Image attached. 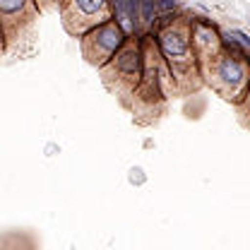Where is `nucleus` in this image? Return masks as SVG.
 I'll return each instance as SVG.
<instances>
[{"instance_id": "nucleus-1", "label": "nucleus", "mask_w": 250, "mask_h": 250, "mask_svg": "<svg viewBox=\"0 0 250 250\" xmlns=\"http://www.w3.org/2000/svg\"><path fill=\"white\" fill-rule=\"evenodd\" d=\"M156 43V51L161 56L164 65L168 67L171 77H173V87H183V82L202 77L200 72V62L195 58L192 43H190V24H188V15L181 17L176 24L166 27V29L152 34Z\"/></svg>"}, {"instance_id": "nucleus-2", "label": "nucleus", "mask_w": 250, "mask_h": 250, "mask_svg": "<svg viewBox=\"0 0 250 250\" xmlns=\"http://www.w3.org/2000/svg\"><path fill=\"white\" fill-rule=\"evenodd\" d=\"M145 39L147 34H137L132 39H127L123 48L101 67L104 82L111 92H116L121 99L132 96L140 80H142V70H145Z\"/></svg>"}, {"instance_id": "nucleus-3", "label": "nucleus", "mask_w": 250, "mask_h": 250, "mask_svg": "<svg viewBox=\"0 0 250 250\" xmlns=\"http://www.w3.org/2000/svg\"><path fill=\"white\" fill-rule=\"evenodd\" d=\"M200 72L219 96L233 101L236 106L246 99L250 89V65L246 62V58H236L221 51Z\"/></svg>"}, {"instance_id": "nucleus-4", "label": "nucleus", "mask_w": 250, "mask_h": 250, "mask_svg": "<svg viewBox=\"0 0 250 250\" xmlns=\"http://www.w3.org/2000/svg\"><path fill=\"white\" fill-rule=\"evenodd\" d=\"M127 39H130V36H127L113 20H108V22H104V24L89 29L84 36H80L82 56L101 70V67L127 43Z\"/></svg>"}, {"instance_id": "nucleus-5", "label": "nucleus", "mask_w": 250, "mask_h": 250, "mask_svg": "<svg viewBox=\"0 0 250 250\" xmlns=\"http://www.w3.org/2000/svg\"><path fill=\"white\" fill-rule=\"evenodd\" d=\"M61 15L65 29L80 39L89 29L111 20V2L108 0H62Z\"/></svg>"}, {"instance_id": "nucleus-6", "label": "nucleus", "mask_w": 250, "mask_h": 250, "mask_svg": "<svg viewBox=\"0 0 250 250\" xmlns=\"http://www.w3.org/2000/svg\"><path fill=\"white\" fill-rule=\"evenodd\" d=\"M188 24H190V43L202 70L212 58L221 53V31L207 17H188Z\"/></svg>"}, {"instance_id": "nucleus-7", "label": "nucleus", "mask_w": 250, "mask_h": 250, "mask_svg": "<svg viewBox=\"0 0 250 250\" xmlns=\"http://www.w3.org/2000/svg\"><path fill=\"white\" fill-rule=\"evenodd\" d=\"M34 12V0H0V24L5 29V36L12 39L22 29V24L31 22Z\"/></svg>"}, {"instance_id": "nucleus-8", "label": "nucleus", "mask_w": 250, "mask_h": 250, "mask_svg": "<svg viewBox=\"0 0 250 250\" xmlns=\"http://www.w3.org/2000/svg\"><path fill=\"white\" fill-rule=\"evenodd\" d=\"M156 17H159V12H156L154 0H142V5H140V24H142V31H145V34L152 29Z\"/></svg>"}, {"instance_id": "nucleus-9", "label": "nucleus", "mask_w": 250, "mask_h": 250, "mask_svg": "<svg viewBox=\"0 0 250 250\" xmlns=\"http://www.w3.org/2000/svg\"><path fill=\"white\" fill-rule=\"evenodd\" d=\"M140 5H142V0H125V7H127V17H130L132 27L137 29V34H142V24H140Z\"/></svg>"}, {"instance_id": "nucleus-10", "label": "nucleus", "mask_w": 250, "mask_h": 250, "mask_svg": "<svg viewBox=\"0 0 250 250\" xmlns=\"http://www.w3.org/2000/svg\"><path fill=\"white\" fill-rule=\"evenodd\" d=\"M154 2H156V12L159 15H166V12L178 10V0H154Z\"/></svg>"}, {"instance_id": "nucleus-11", "label": "nucleus", "mask_w": 250, "mask_h": 250, "mask_svg": "<svg viewBox=\"0 0 250 250\" xmlns=\"http://www.w3.org/2000/svg\"><path fill=\"white\" fill-rule=\"evenodd\" d=\"M231 36H233V39H236V41H238V43H241V46H243V48L250 53V34H248V31L233 29V31H231Z\"/></svg>"}, {"instance_id": "nucleus-12", "label": "nucleus", "mask_w": 250, "mask_h": 250, "mask_svg": "<svg viewBox=\"0 0 250 250\" xmlns=\"http://www.w3.org/2000/svg\"><path fill=\"white\" fill-rule=\"evenodd\" d=\"M238 108H241V113L248 118V123H250V89H248V94H246V99L238 104Z\"/></svg>"}, {"instance_id": "nucleus-13", "label": "nucleus", "mask_w": 250, "mask_h": 250, "mask_svg": "<svg viewBox=\"0 0 250 250\" xmlns=\"http://www.w3.org/2000/svg\"><path fill=\"white\" fill-rule=\"evenodd\" d=\"M5 39H7V36H5V29H2V24H0V53L5 51Z\"/></svg>"}]
</instances>
